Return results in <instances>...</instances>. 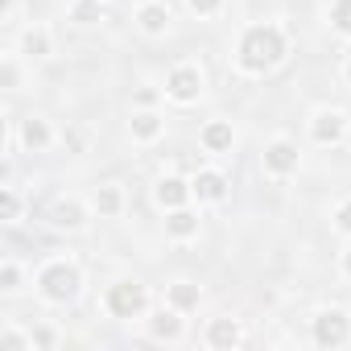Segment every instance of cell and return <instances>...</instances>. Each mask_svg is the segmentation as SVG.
<instances>
[{
    "label": "cell",
    "mask_w": 351,
    "mask_h": 351,
    "mask_svg": "<svg viewBox=\"0 0 351 351\" xmlns=\"http://www.w3.org/2000/svg\"><path fill=\"white\" fill-rule=\"evenodd\" d=\"M285 58V38H281V29H273V25H252L248 34H244V42H240V62L248 66V71H269V66H277Z\"/></svg>",
    "instance_id": "cell-1"
},
{
    "label": "cell",
    "mask_w": 351,
    "mask_h": 351,
    "mask_svg": "<svg viewBox=\"0 0 351 351\" xmlns=\"http://www.w3.org/2000/svg\"><path fill=\"white\" fill-rule=\"evenodd\" d=\"M38 285H42V293H46L50 302H71V298L79 293V269H75V265H50Z\"/></svg>",
    "instance_id": "cell-2"
},
{
    "label": "cell",
    "mask_w": 351,
    "mask_h": 351,
    "mask_svg": "<svg viewBox=\"0 0 351 351\" xmlns=\"http://www.w3.org/2000/svg\"><path fill=\"white\" fill-rule=\"evenodd\" d=\"M108 310H112L116 318H136V314L145 310V289L132 285V281L112 285V289H108Z\"/></svg>",
    "instance_id": "cell-3"
},
{
    "label": "cell",
    "mask_w": 351,
    "mask_h": 351,
    "mask_svg": "<svg viewBox=\"0 0 351 351\" xmlns=\"http://www.w3.org/2000/svg\"><path fill=\"white\" fill-rule=\"evenodd\" d=\"M314 343L318 347H343L347 343V314L343 310H322L314 318Z\"/></svg>",
    "instance_id": "cell-4"
},
{
    "label": "cell",
    "mask_w": 351,
    "mask_h": 351,
    "mask_svg": "<svg viewBox=\"0 0 351 351\" xmlns=\"http://www.w3.org/2000/svg\"><path fill=\"white\" fill-rule=\"evenodd\" d=\"M165 87H169V95H173V99H182V104H186V99H195V95H199L203 75H199L195 66H178V71L169 75V83H165Z\"/></svg>",
    "instance_id": "cell-5"
},
{
    "label": "cell",
    "mask_w": 351,
    "mask_h": 351,
    "mask_svg": "<svg viewBox=\"0 0 351 351\" xmlns=\"http://www.w3.org/2000/svg\"><path fill=\"white\" fill-rule=\"evenodd\" d=\"M265 165H269L273 173H289V169H298V149H293L289 141H273L269 153H265Z\"/></svg>",
    "instance_id": "cell-6"
},
{
    "label": "cell",
    "mask_w": 351,
    "mask_h": 351,
    "mask_svg": "<svg viewBox=\"0 0 351 351\" xmlns=\"http://www.w3.org/2000/svg\"><path fill=\"white\" fill-rule=\"evenodd\" d=\"M207 343L211 347H232V343H240V326L232 318H215L211 330H207Z\"/></svg>",
    "instance_id": "cell-7"
},
{
    "label": "cell",
    "mask_w": 351,
    "mask_h": 351,
    "mask_svg": "<svg viewBox=\"0 0 351 351\" xmlns=\"http://www.w3.org/2000/svg\"><path fill=\"white\" fill-rule=\"evenodd\" d=\"M191 191H195L199 199H223L228 182H223V173H199V178L191 182Z\"/></svg>",
    "instance_id": "cell-8"
},
{
    "label": "cell",
    "mask_w": 351,
    "mask_h": 351,
    "mask_svg": "<svg viewBox=\"0 0 351 351\" xmlns=\"http://www.w3.org/2000/svg\"><path fill=\"white\" fill-rule=\"evenodd\" d=\"M339 136H343V116H339V112H322V116L314 120V141L326 145V141H339Z\"/></svg>",
    "instance_id": "cell-9"
},
{
    "label": "cell",
    "mask_w": 351,
    "mask_h": 351,
    "mask_svg": "<svg viewBox=\"0 0 351 351\" xmlns=\"http://www.w3.org/2000/svg\"><path fill=\"white\" fill-rule=\"evenodd\" d=\"M203 145H207L211 153H228V149H232V128H228L223 120L207 124V128H203Z\"/></svg>",
    "instance_id": "cell-10"
},
{
    "label": "cell",
    "mask_w": 351,
    "mask_h": 351,
    "mask_svg": "<svg viewBox=\"0 0 351 351\" xmlns=\"http://www.w3.org/2000/svg\"><path fill=\"white\" fill-rule=\"evenodd\" d=\"M191 195V186L182 182V178H165L161 186H157V199L165 203V207H182V199Z\"/></svg>",
    "instance_id": "cell-11"
},
{
    "label": "cell",
    "mask_w": 351,
    "mask_h": 351,
    "mask_svg": "<svg viewBox=\"0 0 351 351\" xmlns=\"http://www.w3.org/2000/svg\"><path fill=\"white\" fill-rule=\"evenodd\" d=\"M178 330H182V318H178V314L161 310V314L153 318V335H157V339H178Z\"/></svg>",
    "instance_id": "cell-12"
},
{
    "label": "cell",
    "mask_w": 351,
    "mask_h": 351,
    "mask_svg": "<svg viewBox=\"0 0 351 351\" xmlns=\"http://www.w3.org/2000/svg\"><path fill=\"white\" fill-rule=\"evenodd\" d=\"M54 223H58V228H83V207L71 203V199L58 203V207H54Z\"/></svg>",
    "instance_id": "cell-13"
},
{
    "label": "cell",
    "mask_w": 351,
    "mask_h": 351,
    "mask_svg": "<svg viewBox=\"0 0 351 351\" xmlns=\"http://www.w3.org/2000/svg\"><path fill=\"white\" fill-rule=\"evenodd\" d=\"M169 302L178 306V310H195L199 306V285H186V281H178L169 289Z\"/></svg>",
    "instance_id": "cell-14"
},
{
    "label": "cell",
    "mask_w": 351,
    "mask_h": 351,
    "mask_svg": "<svg viewBox=\"0 0 351 351\" xmlns=\"http://www.w3.org/2000/svg\"><path fill=\"white\" fill-rule=\"evenodd\" d=\"M330 25L351 38V0H335V5H330Z\"/></svg>",
    "instance_id": "cell-15"
},
{
    "label": "cell",
    "mask_w": 351,
    "mask_h": 351,
    "mask_svg": "<svg viewBox=\"0 0 351 351\" xmlns=\"http://www.w3.org/2000/svg\"><path fill=\"white\" fill-rule=\"evenodd\" d=\"M141 25H145V29H149V34H161V29H165V25H169V13H165V9H161V5H149V9H145V13H141Z\"/></svg>",
    "instance_id": "cell-16"
},
{
    "label": "cell",
    "mask_w": 351,
    "mask_h": 351,
    "mask_svg": "<svg viewBox=\"0 0 351 351\" xmlns=\"http://www.w3.org/2000/svg\"><path fill=\"white\" fill-rule=\"evenodd\" d=\"M21 136H25V145H29V149H42V145L50 141V128H46L42 120H25V128H21Z\"/></svg>",
    "instance_id": "cell-17"
},
{
    "label": "cell",
    "mask_w": 351,
    "mask_h": 351,
    "mask_svg": "<svg viewBox=\"0 0 351 351\" xmlns=\"http://www.w3.org/2000/svg\"><path fill=\"white\" fill-rule=\"evenodd\" d=\"M169 232H173V236H195V232H199V219H195L191 211H173Z\"/></svg>",
    "instance_id": "cell-18"
},
{
    "label": "cell",
    "mask_w": 351,
    "mask_h": 351,
    "mask_svg": "<svg viewBox=\"0 0 351 351\" xmlns=\"http://www.w3.org/2000/svg\"><path fill=\"white\" fill-rule=\"evenodd\" d=\"M132 132H136L141 141H149V136H157V132H161V120H157L153 112H141V116L132 120Z\"/></svg>",
    "instance_id": "cell-19"
},
{
    "label": "cell",
    "mask_w": 351,
    "mask_h": 351,
    "mask_svg": "<svg viewBox=\"0 0 351 351\" xmlns=\"http://www.w3.org/2000/svg\"><path fill=\"white\" fill-rule=\"evenodd\" d=\"M95 207H99V215H116V211H120V191H116V186H104V191L95 195Z\"/></svg>",
    "instance_id": "cell-20"
},
{
    "label": "cell",
    "mask_w": 351,
    "mask_h": 351,
    "mask_svg": "<svg viewBox=\"0 0 351 351\" xmlns=\"http://www.w3.org/2000/svg\"><path fill=\"white\" fill-rule=\"evenodd\" d=\"M71 17H75L79 25H95V21H99V5H95V0H79V5L71 9Z\"/></svg>",
    "instance_id": "cell-21"
},
{
    "label": "cell",
    "mask_w": 351,
    "mask_h": 351,
    "mask_svg": "<svg viewBox=\"0 0 351 351\" xmlns=\"http://www.w3.org/2000/svg\"><path fill=\"white\" fill-rule=\"evenodd\" d=\"M25 54H50V38L46 34H25Z\"/></svg>",
    "instance_id": "cell-22"
},
{
    "label": "cell",
    "mask_w": 351,
    "mask_h": 351,
    "mask_svg": "<svg viewBox=\"0 0 351 351\" xmlns=\"http://www.w3.org/2000/svg\"><path fill=\"white\" fill-rule=\"evenodd\" d=\"M0 207H5V219H17V211H21V203H17V195H13V191L0 195Z\"/></svg>",
    "instance_id": "cell-23"
},
{
    "label": "cell",
    "mask_w": 351,
    "mask_h": 351,
    "mask_svg": "<svg viewBox=\"0 0 351 351\" xmlns=\"http://www.w3.org/2000/svg\"><path fill=\"white\" fill-rule=\"evenodd\" d=\"M0 281H5V289H17V281H21L17 265H5V269H0Z\"/></svg>",
    "instance_id": "cell-24"
},
{
    "label": "cell",
    "mask_w": 351,
    "mask_h": 351,
    "mask_svg": "<svg viewBox=\"0 0 351 351\" xmlns=\"http://www.w3.org/2000/svg\"><path fill=\"white\" fill-rule=\"evenodd\" d=\"M0 347H5V351H21L25 339H21V335H5V339H0Z\"/></svg>",
    "instance_id": "cell-25"
},
{
    "label": "cell",
    "mask_w": 351,
    "mask_h": 351,
    "mask_svg": "<svg viewBox=\"0 0 351 351\" xmlns=\"http://www.w3.org/2000/svg\"><path fill=\"white\" fill-rule=\"evenodd\" d=\"M191 9H195V13H215L219 0H191Z\"/></svg>",
    "instance_id": "cell-26"
},
{
    "label": "cell",
    "mask_w": 351,
    "mask_h": 351,
    "mask_svg": "<svg viewBox=\"0 0 351 351\" xmlns=\"http://www.w3.org/2000/svg\"><path fill=\"white\" fill-rule=\"evenodd\" d=\"M335 219H339V228H343V232H351V203H343Z\"/></svg>",
    "instance_id": "cell-27"
},
{
    "label": "cell",
    "mask_w": 351,
    "mask_h": 351,
    "mask_svg": "<svg viewBox=\"0 0 351 351\" xmlns=\"http://www.w3.org/2000/svg\"><path fill=\"white\" fill-rule=\"evenodd\" d=\"M34 343H38V347H50V343H54V330H38Z\"/></svg>",
    "instance_id": "cell-28"
},
{
    "label": "cell",
    "mask_w": 351,
    "mask_h": 351,
    "mask_svg": "<svg viewBox=\"0 0 351 351\" xmlns=\"http://www.w3.org/2000/svg\"><path fill=\"white\" fill-rule=\"evenodd\" d=\"M9 9H13V0H5V13H9Z\"/></svg>",
    "instance_id": "cell-29"
},
{
    "label": "cell",
    "mask_w": 351,
    "mask_h": 351,
    "mask_svg": "<svg viewBox=\"0 0 351 351\" xmlns=\"http://www.w3.org/2000/svg\"><path fill=\"white\" fill-rule=\"evenodd\" d=\"M347 273H351V252H347Z\"/></svg>",
    "instance_id": "cell-30"
},
{
    "label": "cell",
    "mask_w": 351,
    "mask_h": 351,
    "mask_svg": "<svg viewBox=\"0 0 351 351\" xmlns=\"http://www.w3.org/2000/svg\"><path fill=\"white\" fill-rule=\"evenodd\" d=\"M347 75H351V66H347Z\"/></svg>",
    "instance_id": "cell-31"
}]
</instances>
